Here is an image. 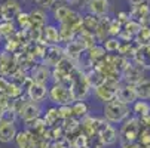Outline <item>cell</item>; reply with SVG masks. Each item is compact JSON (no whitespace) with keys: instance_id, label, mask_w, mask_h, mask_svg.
Masks as SVG:
<instances>
[{"instance_id":"d4e9b609","label":"cell","mask_w":150,"mask_h":148,"mask_svg":"<svg viewBox=\"0 0 150 148\" xmlns=\"http://www.w3.org/2000/svg\"><path fill=\"white\" fill-rule=\"evenodd\" d=\"M16 22H18V25L21 27V28H28V31L31 30V24H30V16H28V13H25V12H19L16 16Z\"/></svg>"},{"instance_id":"484cf974","label":"cell","mask_w":150,"mask_h":148,"mask_svg":"<svg viewBox=\"0 0 150 148\" xmlns=\"http://www.w3.org/2000/svg\"><path fill=\"white\" fill-rule=\"evenodd\" d=\"M15 33V25L12 21H2L0 22V34L2 36H12Z\"/></svg>"},{"instance_id":"7c38bea8","label":"cell","mask_w":150,"mask_h":148,"mask_svg":"<svg viewBox=\"0 0 150 148\" xmlns=\"http://www.w3.org/2000/svg\"><path fill=\"white\" fill-rule=\"evenodd\" d=\"M15 144L18 148H36V138L34 133L30 130H18L15 136Z\"/></svg>"},{"instance_id":"ac0fdd59","label":"cell","mask_w":150,"mask_h":148,"mask_svg":"<svg viewBox=\"0 0 150 148\" xmlns=\"http://www.w3.org/2000/svg\"><path fill=\"white\" fill-rule=\"evenodd\" d=\"M42 36H43L46 39L48 43L51 45H57L59 43V33H58V27L51 24V25H45L43 28H42Z\"/></svg>"},{"instance_id":"44dd1931","label":"cell","mask_w":150,"mask_h":148,"mask_svg":"<svg viewBox=\"0 0 150 148\" xmlns=\"http://www.w3.org/2000/svg\"><path fill=\"white\" fill-rule=\"evenodd\" d=\"M105 51V53H113L117 52L120 49V40L117 37H110V39H105L101 45Z\"/></svg>"},{"instance_id":"52a82bcc","label":"cell","mask_w":150,"mask_h":148,"mask_svg":"<svg viewBox=\"0 0 150 148\" xmlns=\"http://www.w3.org/2000/svg\"><path fill=\"white\" fill-rule=\"evenodd\" d=\"M18 132L13 120H0V144H9L15 139Z\"/></svg>"},{"instance_id":"83f0119b","label":"cell","mask_w":150,"mask_h":148,"mask_svg":"<svg viewBox=\"0 0 150 148\" xmlns=\"http://www.w3.org/2000/svg\"><path fill=\"white\" fill-rule=\"evenodd\" d=\"M39 9H54L57 6V0H36Z\"/></svg>"},{"instance_id":"f1b7e54d","label":"cell","mask_w":150,"mask_h":148,"mask_svg":"<svg viewBox=\"0 0 150 148\" xmlns=\"http://www.w3.org/2000/svg\"><path fill=\"white\" fill-rule=\"evenodd\" d=\"M131 5H132V8H135V6H141V5H144L147 0H128Z\"/></svg>"},{"instance_id":"cb8c5ba5","label":"cell","mask_w":150,"mask_h":148,"mask_svg":"<svg viewBox=\"0 0 150 148\" xmlns=\"http://www.w3.org/2000/svg\"><path fill=\"white\" fill-rule=\"evenodd\" d=\"M59 119V114H58V107H51L48 110V113H45V123L49 124V126H54L55 121Z\"/></svg>"},{"instance_id":"8fae6325","label":"cell","mask_w":150,"mask_h":148,"mask_svg":"<svg viewBox=\"0 0 150 148\" xmlns=\"http://www.w3.org/2000/svg\"><path fill=\"white\" fill-rule=\"evenodd\" d=\"M88 13L100 18L109 12V0H86Z\"/></svg>"},{"instance_id":"7402d4cb","label":"cell","mask_w":150,"mask_h":148,"mask_svg":"<svg viewBox=\"0 0 150 148\" xmlns=\"http://www.w3.org/2000/svg\"><path fill=\"white\" fill-rule=\"evenodd\" d=\"M141 24H140V21H135V19H128L126 22L122 25V28L126 31V33H129L132 37L134 36H137L138 33H140V30H141Z\"/></svg>"},{"instance_id":"f546056e","label":"cell","mask_w":150,"mask_h":148,"mask_svg":"<svg viewBox=\"0 0 150 148\" xmlns=\"http://www.w3.org/2000/svg\"><path fill=\"white\" fill-rule=\"evenodd\" d=\"M122 148H141V147L138 144H135V142H129V144H123Z\"/></svg>"},{"instance_id":"d6986e66","label":"cell","mask_w":150,"mask_h":148,"mask_svg":"<svg viewBox=\"0 0 150 148\" xmlns=\"http://www.w3.org/2000/svg\"><path fill=\"white\" fill-rule=\"evenodd\" d=\"M134 88H135L138 99H150V80L149 79L144 77L140 83L135 84Z\"/></svg>"},{"instance_id":"7a4b0ae2","label":"cell","mask_w":150,"mask_h":148,"mask_svg":"<svg viewBox=\"0 0 150 148\" xmlns=\"http://www.w3.org/2000/svg\"><path fill=\"white\" fill-rule=\"evenodd\" d=\"M48 98L55 107L61 105H71L74 102V96L71 93V89L66 86L64 83H52V86L48 88Z\"/></svg>"},{"instance_id":"2e32d148","label":"cell","mask_w":150,"mask_h":148,"mask_svg":"<svg viewBox=\"0 0 150 148\" xmlns=\"http://www.w3.org/2000/svg\"><path fill=\"white\" fill-rule=\"evenodd\" d=\"M83 51H86V48H85V45L82 43L79 39L70 40L69 43H66V49H64V52H66L70 58H77V56H80Z\"/></svg>"},{"instance_id":"30bf717a","label":"cell","mask_w":150,"mask_h":148,"mask_svg":"<svg viewBox=\"0 0 150 148\" xmlns=\"http://www.w3.org/2000/svg\"><path fill=\"white\" fill-rule=\"evenodd\" d=\"M100 138H101L103 144H105V145H115L119 139V133L113 124L105 121V123H103V128L100 129Z\"/></svg>"},{"instance_id":"5bb4252c","label":"cell","mask_w":150,"mask_h":148,"mask_svg":"<svg viewBox=\"0 0 150 148\" xmlns=\"http://www.w3.org/2000/svg\"><path fill=\"white\" fill-rule=\"evenodd\" d=\"M28 96L31 102H43L48 98V86L45 84H37V83H31V86L28 88Z\"/></svg>"},{"instance_id":"4316f807","label":"cell","mask_w":150,"mask_h":148,"mask_svg":"<svg viewBox=\"0 0 150 148\" xmlns=\"http://www.w3.org/2000/svg\"><path fill=\"white\" fill-rule=\"evenodd\" d=\"M122 31V24L119 22L117 19H112L110 25H109V36L110 37H117Z\"/></svg>"},{"instance_id":"e0dca14e","label":"cell","mask_w":150,"mask_h":148,"mask_svg":"<svg viewBox=\"0 0 150 148\" xmlns=\"http://www.w3.org/2000/svg\"><path fill=\"white\" fill-rule=\"evenodd\" d=\"M131 113H134L137 117H147L150 116V102L147 99H137L131 105Z\"/></svg>"},{"instance_id":"603a6c76","label":"cell","mask_w":150,"mask_h":148,"mask_svg":"<svg viewBox=\"0 0 150 148\" xmlns=\"http://www.w3.org/2000/svg\"><path fill=\"white\" fill-rule=\"evenodd\" d=\"M88 51H89V58L92 61H98V59H104L105 58V51H104V48L101 45H94Z\"/></svg>"},{"instance_id":"4fadbf2b","label":"cell","mask_w":150,"mask_h":148,"mask_svg":"<svg viewBox=\"0 0 150 148\" xmlns=\"http://www.w3.org/2000/svg\"><path fill=\"white\" fill-rule=\"evenodd\" d=\"M19 12L21 8L16 0H8L0 6V16L3 18V21H12Z\"/></svg>"},{"instance_id":"9c48e42d","label":"cell","mask_w":150,"mask_h":148,"mask_svg":"<svg viewBox=\"0 0 150 148\" xmlns=\"http://www.w3.org/2000/svg\"><path fill=\"white\" fill-rule=\"evenodd\" d=\"M51 79H52V71L48 65H43V64L34 67V70L31 73V81L37 83V84H45V86H48Z\"/></svg>"},{"instance_id":"ba28073f","label":"cell","mask_w":150,"mask_h":148,"mask_svg":"<svg viewBox=\"0 0 150 148\" xmlns=\"http://www.w3.org/2000/svg\"><path fill=\"white\" fill-rule=\"evenodd\" d=\"M122 76H123V81L128 83V84H132V86H135L137 83H140L144 79L143 70L137 65H129V64L123 68Z\"/></svg>"},{"instance_id":"277c9868","label":"cell","mask_w":150,"mask_h":148,"mask_svg":"<svg viewBox=\"0 0 150 148\" xmlns=\"http://www.w3.org/2000/svg\"><path fill=\"white\" fill-rule=\"evenodd\" d=\"M119 84L110 83V81H104L100 86L94 88V95L97 99H100L101 102H110L116 98V89H117Z\"/></svg>"},{"instance_id":"6da1fadb","label":"cell","mask_w":150,"mask_h":148,"mask_svg":"<svg viewBox=\"0 0 150 148\" xmlns=\"http://www.w3.org/2000/svg\"><path fill=\"white\" fill-rule=\"evenodd\" d=\"M129 114H131V107L120 102V101H117L116 98L110 102H105L104 107H103L104 120L110 124L123 123L126 119H129Z\"/></svg>"},{"instance_id":"9a60e30c","label":"cell","mask_w":150,"mask_h":148,"mask_svg":"<svg viewBox=\"0 0 150 148\" xmlns=\"http://www.w3.org/2000/svg\"><path fill=\"white\" fill-rule=\"evenodd\" d=\"M28 16H30V24H31V28H39V30H42L46 24H48V16H46V13H45V11L43 9H34V11H31L30 13H28Z\"/></svg>"},{"instance_id":"8992f818","label":"cell","mask_w":150,"mask_h":148,"mask_svg":"<svg viewBox=\"0 0 150 148\" xmlns=\"http://www.w3.org/2000/svg\"><path fill=\"white\" fill-rule=\"evenodd\" d=\"M116 99L131 107V105L138 99V98H137L135 88L132 86V84H128V83L119 84L117 89H116Z\"/></svg>"},{"instance_id":"ffe728a7","label":"cell","mask_w":150,"mask_h":148,"mask_svg":"<svg viewBox=\"0 0 150 148\" xmlns=\"http://www.w3.org/2000/svg\"><path fill=\"white\" fill-rule=\"evenodd\" d=\"M71 111L76 117H86L89 113V105L86 101H76L71 104Z\"/></svg>"},{"instance_id":"5b68a950","label":"cell","mask_w":150,"mask_h":148,"mask_svg":"<svg viewBox=\"0 0 150 148\" xmlns=\"http://www.w3.org/2000/svg\"><path fill=\"white\" fill-rule=\"evenodd\" d=\"M21 120L24 123H31V121H36L39 120V117L42 116V107L36 102H25L23 104V108L18 111Z\"/></svg>"},{"instance_id":"3957f363","label":"cell","mask_w":150,"mask_h":148,"mask_svg":"<svg viewBox=\"0 0 150 148\" xmlns=\"http://www.w3.org/2000/svg\"><path fill=\"white\" fill-rule=\"evenodd\" d=\"M141 120L138 117H134V119H126L122 124L120 130L117 132L119 133V139L123 142V144H129V142H135L138 139V135H140V128H141Z\"/></svg>"}]
</instances>
